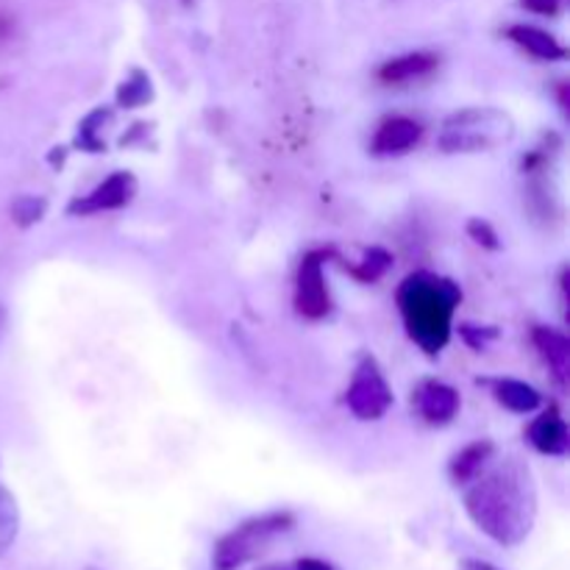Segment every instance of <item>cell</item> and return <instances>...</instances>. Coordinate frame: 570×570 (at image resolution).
<instances>
[{
  "label": "cell",
  "mask_w": 570,
  "mask_h": 570,
  "mask_svg": "<svg viewBox=\"0 0 570 570\" xmlns=\"http://www.w3.org/2000/svg\"><path fill=\"white\" fill-rule=\"evenodd\" d=\"M471 521L499 546H518L529 538L538 515L532 473L518 460L479 473L465 493Z\"/></svg>",
  "instance_id": "cell-1"
},
{
  "label": "cell",
  "mask_w": 570,
  "mask_h": 570,
  "mask_svg": "<svg viewBox=\"0 0 570 570\" xmlns=\"http://www.w3.org/2000/svg\"><path fill=\"white\" fill-rule=\"evenodd\" d=\"M460 298V287L434 273H412L399 287V309L406 332L426 354H440L449 345Z\"/></svg>",
  "instance_id": "cell-2"
},
{
  "label": "cell",
  "mask_w": 570,
  "mask_h": 570,
  "mask_svg": "<svg viewBox=\"0 0 570 570\" xmlns=\"http://www.w3.org/2000/svg\"><path fill=\"white\" fill-rule=\"evenodd\" d=\"M515 126L499 109H465L451 115L440 131V148L445 154H476L510 142Z\"/></svg>",
  "instance_id": "cell-3"
},
{
  "label": "cell",
  "mask_w": 570,
  "mask_h": 570,
  "mask_svg": "<svg viewBox=\"0 0 570 570\" xmlns=\"http://www.w3.org/2000/svg\"><path fill=\"white\" fill-rule=\"evenodd\" d=\"M293 523L295 518L289 512H271V515L250 518V521L239 523L234 532H228L215 546V570H237L248 566L278 534L289 532Z\"/></svg>",
  "instance_id": "cell-4"
},
{
  "label": "cell",
  "mask_w": 570,
  "mask_h": 570,
  "mask_svg": "<svg viewBox=\"0 0 570 570\" xmlns=\"http://www.w3.org/2000/svg\"><path fill=\"white\" fill-rule=\"evenodd\" d=\"M345 404L360 421H379L393 406V390H390L387 379L379 371L373 356H365L354 371L351 387L345 393Z\"/></svg>",
  "instance_id": "cell-5"
},
{
  "label": "cell",
  "mask_w": 570,
  "mask_h": 570,
  "mask_svg": "<svg viewBox=\"0 0 570 570\" xmlns=\"http://www.w3.org/2000/svg\"><path fill=\"white\" fill-rule=\"evenodd\" d=\"M323 259H326V254H321V250L306 254L298 267V284H295V309L312 321H321L332 312L326 276H323Z\"/></svg>",
  "instance_id": "cell-6"
},
{
  "label": "cell",
  "mask_w": 570,
  "mask_h": 570,
  "mask_svg": "<svg viewBox=\"0 0 570 570\" xmlns=\"http://www.w3.org/2000/svg\"><path fill=\"white\" fill-rule=\"evenodd\" d=\"M134 195H137V181H134L131 173H111L92 193L72 200L70 212L72 215H98V212L122 209V206L131 204Z\"/></svg>",
  "instance_id": "cell-7"
},
{
  "label": "cell",
  "mask_w": 570,
  "mask_h": 570,
  "mask_svg": "<svg viewBox=\"0 0 570 570\" xmlns=\"http://www.w3.org/2000/svg\"><path fill=\"white\" fill-rule=\"evenodd\" d=\"M423 137V128L417 120L410 117H390L379 126L376 137H373L371 150L376 156H401L410 148H415Z\"/></svg>",
  "instance_id": "cell-8"
},
{
  "label": "cell",
  "mask_w": 570,
  "mask_h": 570,
  "mask_svg": "<svg viewBox=\"0 0 570 570\" xmlns=\"http://www.w3.org/2000/svg\"><path fill=\"white\" fill-rule=\"evenodd\" d=\"M415 406L423 421L440 426V423L454 421L456 410H460V395L443 382H423L415 393Z\"/></svg>",
  "instance_id": "cell-9"
},
{
  "label": "cell",
  "mask_w": 570,
  "mask_h": 570,
  "mask_svg": "<svg viewBox=\"0 0 570 570\" xmlns=\"http://www.w3.org/2000/svg\"><path fill=\"white\" fill-rule=\"evenodd\" d=\"M529 440H532V445L540 451V454H549V456H562L568 454L570 449L568 426L557 410L543 412V415L529 426Z\"/></svg>",
  "instance_id": "cell-10"
},
{
  "label": "cell",
  "mask_w": 570,
  "mask_h": 570,
  "mask_svg": "<svg viewBox=\"0 0 570 570\" xmlns=\"http://www.w3.org/2000/svg\"><path fill=\"white\" fill-rule=\"evenodd\" d=\"M532 337H534V345L540 348V354H543L546 365L551 367V373H554L557 382L566 387L568 376H570V343H568V337L562 332H557V328H546V326L534 328Z\"/></svg>",
  "instance_id": "cell-11"
},
{
  "label": "cell",
  "mask_w": 570,
  "mask_h": 570,
  "mask_svg": "<svg viewBox=\"0 0 570 570\" xmlns=\"http://www.w3.org/2000/svg\"><path fill=\"white\" fill-rule=\"evenodd\" d=\"M438 65H440L438 56L417 50V53L399 56V59H390L387 65H382L379 78H382L384 83H406V81H415V78L429 76L432 70H438Z\"/></svg>",
  "instance_id": "cell-12"
},
{
  "label": "cell",
  "mask_w": 570,
  "mask_h": 570,
  "mask_svg": "<svg viewBox=\"0 0 570 570\" xmlns=\"http://www.w3.org/2000/svg\"><path fill=\"white\" fill-rule=\"evenodd\" d=\"M510 39L518 45V48H523L527 53H532L534 59H543V61L566 59V48L557 42V37H551L549 31H543V28L512 26Z\"/></svg>",
  "instance_id": "cell-13"
},
{
  "label": "cell",
  "mask_w": 570,
  "mask_h": 570,
  "mask_svg": "<svg viewBox=\"0 0 570 570\" xmlns=\"http://www.w3.org/2000/svg\"><path fill=\"white\" fill-rule=\"evenodd\" d=\"M493 443L490 440H479V443H471L468 449H462L460 454L451 460V479L456 484H471L479 473L484 471V465L493 456Z\"/></svg>",
  "instance_id": "cell-14"
},
{
  "label": "cell",
  "mask_w": 570,
  "mask_h": 570,
  "mask_svg": "<svg viewBox=\"0 0 570 570\" xmlns=\"http://www.w3.org/2000/svg\"><path fill=\"white\" fill-rule=\"evenodd\" d=\"M495 399H499L501 406L518 412V415H527V412H534L540 406V393L534 387H529L527 382H515V379H499L493 384Z\"/></svg>",
  "instance_id": "cell-15"
},
{
  "label": "cell",
  "mask_w": 570,
  "mask_h": 570,
  "mask_svg": "<svg viewBox=\"0 0 570 570\" xmlns=\"http://www.w3.org/2000/svg\"><path fill=\"white\" fill-rule=\"evenodd\" d=\"M17 532H20V510H17L14 495L0 488V557L14 546Z\"/></svg>",
  "instance_id": "cell-16"
},
{
  "label": "cell",
  "mask_w": 570,
  "mask_h": 570,
  "mask_svg": "<svg viewBox=\"0 0 570 570\" xmlns=\"http://www.w3.org/2000/svg\"><path fill=\"white\" fill-rule=\"evenodd\" d=\"M390 262H393V259H390L387 250L371 248L365 254V259L360 262V265L351 267V273H354V276L360 278V282H379V278H382L384 273H387Z\"/></svg>",
  "instance_id": "cell-17"
},
{
  "label": "cell",
  "mask_w": 570,
  "mask_h": 570,
  "mask_svg": "<svg viewBox=\"0 0 570 570\" xmlns=\"http://www.w3.org/2000/svg\"><path fill=\"white\" fill-rule=\"evenodd\" d=\"M148 98H150V81L142 76V72H134V81H126L120 87V92H117V100H120L122 106H128V109L142 106Z\"/></svg>",
  "instance_id": "cell-18"
},
{
  "label": "cell",
  "mask_w": 570,
  "mask_h": 570,
  "mask_svg": "<svg viewBox=\"0 0 570 570\" xmlns=\"http://www.w3.org/2000/svg\"><path fill=\"white\" fill-rule=\"evenodd\" d=\"M42 212H45V200L33 198V195H22V198H17L14 206H11V217H14L20 226H31V223H37L39 217H42Z\"/></svg>",
  "instance_id": "cell-19"
},
{
  "label": "cell",
  "mask_w": 570,
  "mask_h": 570,
  "mask_svg": "<svg viewBox=\"0 0 570 570\" xmlns=\"http://www.w3.org/2000/svg\"><path fill=\"white\" fill-rule=\"evenodd\" d=\"M468 232H471L473 237H476L479 245H488V248H499V243H495V239H499V237H495V232L488 226V223L473 220L471 226H468Z\"/></svg>",
  "instance_id": "cell-20"
},
{
  "label": "cell",
  "mask_w": 570,
  "mask_h": 570,
  "mask_svg": "<svg viewBox=\"0 0 570 570\" xmlns=\"http://www.w3.org/2000/svg\"><path fill=\"white\" fill-rule=\"evenodd\" d=\"M523 6H527L529 11H534V14L554 17V14H560L562 0H523Z\"/></svg>",
  "instance_id": "cell-21"
},
{
  "label": "cell",
  "mask_w": 570,
  "mask_h": 570,
  "mask_svg": "<svg viewBox=\"0 0 570 570\" xmlns=\"http://www.w3.org/2000/svg\"><path fill=\"white\" fill-rule=\"evenodd\" d=\"M295 570H337L332 562L315 560V557H304V560L295 562Z\"/></svg>",
  "instance_id": "cell-22"
},
{
  "label": "cell",
  "mask_w": 570,
  "mask_h": 570,
  "mask_svg": "<svg viewBox=\"0 0 570 570\" xmlns=\"http://www.w3.org/2000/svg\"><path fill=\"white\" fill-rule=\"evenodd\" d=\"M460 570H499V568L490 566V562H484V560H465Z\"/></svg>",
  "instance_id": "cell-23"
},
{
  "label": "cell",
  "mask_w": 570,
  "mask_h": 570,
  "mask_svg": "<svg viewBox=\"0 0 570 570\" xmlns=\"http://www.w3.org/2000/svg\"><path fill=\"white\" fill-rule=\"evenodd\" d=\"M265 570H284V568H265Z\"/></svg>",
  "instance_id": "cell-24"
},
{
  "label": "cell",
  "mask_w": 570,
  "mask_h": 570,
  "mask_svg": "<svg viewBox=\"0 0 570 570\" xmlns=\"http://www.w3.org/2000/svg\"><path fill=\"white\" fill-rule=\"evenodd\" d=\"M87 570H98V568H87Z\"/></svg>",
  "instance_id": "cell-25"
}]
</instances>
